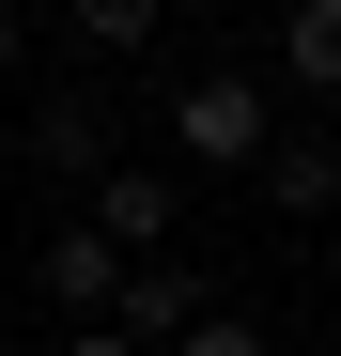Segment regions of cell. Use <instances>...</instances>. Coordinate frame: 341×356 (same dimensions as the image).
<instances>
[{
  "label": "cell",
  "instance_id": "cell-1",
  "mask_svg": "<svg viewBox=\"0 0 341 356\" xmlns=\"http://www.w3.org/2000/svg\"><path fill=\"white\" fill-rule=\"evenodd\" d=\"M279 140V93L248 63H202V78H170V155H202V170H264Z\"/></svg>",
  "mask_w": 341,
  "mask_h": 356
},
{
  "label": "cell",
  "instance_id": "cell-5",
  "mask_svg": "<svg viewBox=\"0 0 341 356\" xmlns=\"http://www.w3.org/2000/svg\"><path fill=\"white\" fill-rule=\"evenodd\" d=\"M248 186H264L279 217H341V140H295V124H279V140H264V170H248Z\"/></svg>",
  "mask_w": 341,
  "mask_h": 356
},
{
  "label": "cell",
  "instance_id": "cell-3",
  "mask_svg": "<svg viewBox=\"0 0 341 356\" xmlns=\"http://www.w3.org/2000/svg\"><path fill=\"white\" fill-rule=\"evenodd\" d=\"M202 310H217V294H202L187 264H125V294H109V341H140V356H155V341H187Z\"/></svg>",
  "mask_w": 341,
  "mask_h": 356
},
{
  "label": "cell",
  "instance_id": "cell-2",
  "mask_svg": "<svg viewBox=\"0 0 341 356\" xmlns=\"http://www.w3.org/2000/svg\"><path fill=\"white\" fill-rule=\"evenodd\" d=\"M78 232H93V248H125V264H170V232H187V186H170L155 155H109V170H93V217H78Z\"/></svg>",
  "mask_w": 341,
  "mask_h": 356
},
{
  "label": "cell",
  "instance_id": "cell-10",
  "mask_svg": "<svg viewBox=\"0 0 341 356\" xmlns=\"http://www.w3.org/2000/svg\"><path fill=\"white\" fill-rule=\"evenodd\" d=\"M63 356H140V341H109V325H78V341H63Z\"/></svg>",
  "mask_w": 341,
  "mask_h": 356
},
{
  "label": "cell",
  "instance_id": "cell-6",
  "mask_svg": "<svg viewBox=\"0 0 341 356\" xmlns=\"http://www.w3.org/2000/svg\"><path fill=\"white\" fill-rule=\"evenodd\" d=\"M279 78H295V93H341V0H279Z\"/></svg>",
  "mask_w": 341,
  "mask_h": 356
},
{
  "label": "cell",
  "instance_id": "cell-8",
  "mask_svg": "<svg viewBox=\"0 0 341 356\" xmlns=\"http://www.w3.org/2000/svg\"><path fill=\"white\" fill-rule=\"evenodd\" d=\"M63 31L93 47V63H140V47H155V0H63Z\"/></svg>",
  "mask_w": 341,
  "mask_h": 356
},
{
  "label": "cell",
  "instance_id": "cell-11",
  "mask_svg": "<svg viewBox=\"0 0 341 356\" xmlns=\"http://www.w3.org/2000/svg\"><path fill=\"white\" fill-rule=\"evenodd\" d=\"M16 47H31V31H16V0H0V78H16Z\"/></svg>",
  "mask_w": 341,
  "mask_h": 356
},
{
  "label": "cell",
  "instance_id": "cell-7",
  "mask_svg": "<svg viewBox=\"0 0 341 356\" xmlns=\"http://www.w3.org/2000/svg\"><path fill=\"white\" fill-rule=\"evenodd\" d=\"M31 170H63V186H93V170H109V108H31Z\"/></svg>",
  "mask_w": 341,
  "mask_h": 356
},
{
  "label": "cell",
  "instance_id": "cell-4",
  "mask_svg": "<svg viewBox=\"0 0 341 356\" xmlns=\"http://www.w3.org/2000/svg\"><path fill=\"white\" fill-rule=\"evenodd\" d=\"M31 294L63 325H109V294H125V248H93V232H47V264H31Z\"/></svg>",
  "mask_w": 341,
  "mask_h": 356
},
{
  "label": "cell",
  "instance_id": "cell-9",
  "mask_svg": "<svg viewBox=\"0 0 341 356\" xmlns=\"http://www.w3.org/2000/svg\"><path fill=\"white\" fill-rule=\"evenodd\" d=\"M170 356H279V341H264L248 310H202V325H187V341H170Z\"/></svg>",
  "mask_w": 341,
  "mask_h": 356
}]
</instances>
